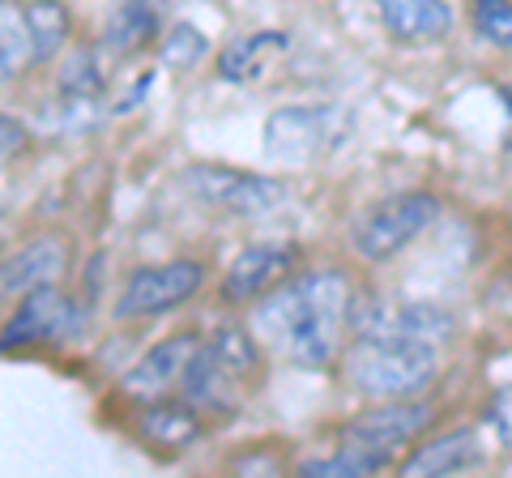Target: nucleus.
Masks as SVG:
<instances>
[{
    "instance_id": "f257e3e1",
    "label": "nucleus",
    "mask_w": 512,
    "mask_h": 478,
    "mask_svg": "<svg viewBox=\"0 0 512 478\" xmlns=\"http://www.w3.org/2000/svg\"><path fill=\"white\" fill-rule=\"evenodd\" d=\"M355 291L338 269H312L256 299L252 338L299 368H325L342 355Z\"/></svg>"
},
{
    "instance_id": "f03ea898",
    "label": "nucleus",
    "mask_w": 512,
    "mask_h": 478,
    "mask_svg": "<svg viewBox=\"0 0 512 478\" xmlns=\"http://www.w3.org/2000/svg\"><path fill=\"white\" fill-rule=\"evenodd\" d=\"M256 368H261L256 338L244 329H222L197 346L180 389L197 410H235L239 397L256 385Z\"/></svg>"
},
{
    "instance_id": "7ed1b4c3",
    "label": "nucleus",
    "mask_w": 512,
    "mask_h": 478,
    "mask_svg": "<svg viewBox=\"0 0 512 478\" xmlns=\"http://www.w3.org/2000/svg\"><path fill=\"white\" fill-rule=\"evenodd\" d=\"M440 372L436 346L414 342H384V338H355L346 350V380L367 397H414L423 393Z\"/></svg>"
},
{
    "instance_id": "20e7f679",
    "label": "nucleus",
    "mask_w": 512,
    "mask_h": 478,
    "mask_svg": "<svg viewBox=\"0 0 512 478\" xmlns=\"http://www.w3.org/2000/svg\"><path fill=\"white\" fill-rule=\"evenodd\" d=\"M350 137V111L333 103H299L282 107L265 120V154L274 163L308 167L333 154Z\"/></svg>"
},
{
    "instance_id": "39448f33",
    "label": "nucleus",
    "mask_w": 512,
    "mask_h": 478,
    "mask_svg": "<svg viewBox=\"0 0 512 478\" xmlns=\"http://www.w3.org/2000/svg\"><path fill=\"white\" fill-rule=\"evenodd\" d=\"M184 188L201 205H210V210H218V214H231V218H274L282 210H291V201H295L291 188L269 180V175L214 167V163L188 167Z\"/></svg>"
},
{
    "instance_id": "423d86ee",
    "label": "nucleus",
    "mask_w": 512,
    "mask_h": 478,
    "mask_svg": "<svg viewBox=\"0 0 512 478\" xmlns=\"http://www.w3.org/2000/svg\"><path fill=\"white\" fill-rule=\"evenodd\" d=\"M440 214V201L431 193H402L380 201L376 210H367L355 222V252L367 261H389L393 252H402L406 244H414Z\"/></svg>"
},
{
    "instance_id": "0eeeda50",
    "label": "nucleus",
    "mask_w": 512,
    "mask_h": 478,
    "mask_svg": "<svg viewBox=\"0 0 512 478\" xmlns=\"http://www.w3.org/2000/svg\"><path fill=\"white\" fill-rule=\"evenodd\" d=\"M355 338H384V342H414V346H444L453 338L457 321L431 304H393V299H355L350 308Z\"/></svg>"
},
{
    "instance_id": "6e6552de",
    "label": "nucleus",
    "mask_w": 512,
    "mask_h": 478,
    "mask_svg": "<svg viewBox=\"0 0 512 478\" xmlns=\"http://www.w3.org/2000/svg\"><path fill=\"white\" fill-rule=\"evenodd\" d=\"M201 282H205V269L197 261H167V265L137 269L116 299V321H146V316L180 308L201 291Z\"/></svg>"
},
{
    "instance_id": "1a4fd4ad",
    "label": "nucleus",
    "mask_w": 512,
    "mask_h": 478,
    "mask_svg": "<svg viewBox=\"0 0 512 478\" xmlns=\"http://www.w3.org/2000/svg\"><path fill=\"white\" fill-rule=\"evenodd\" d=\"M427 427H431V406L389 397V406H372V410H363L359 419H350L342 432V444L376 457L380 466H393V457L419 432H427Z\"/></svg>"
},
{
    "instance_id": "9d476101",
    "label": "nucleus",
    "mask_w": 512,
    "mask_h": 478,
    "mask_svg": "<svg viewBox=\"0 0 512 478\" xmlns=\"http://www.w3.org/2000/svg\"><path fill=\"white\" fill-rule=\"evenodd\" d=\"M77 304L60 291L56 282L35 286V291L22 295L18 312L9 316V325L0 329V350H18V346H35V342H56L69 338L77 329Z\"/></svg>"
},
{
    "instance_id": "9b49d317",
    "label": "nucleus",
    "mask_w": 512,
    "mask_h": 478,
    "mask_svg": "<svg viewBox=\"0 0 512 478\" xmlns=\"http://www.w3.org/2000/svg\"><path fill=\"white\" fill-rule=\"evenodd\" d=\"M197 346H201V342L192 338V333H175V338L158 342L154 350H146V355H141L133 368L124 372L120 389H124L128 397H137V402H158V397L171 393V389L184 380L192 355H197Z\"/></svg>"
},
{
    "instance_id": "f8f14e48",
    "label": "nucleus",
    "mask_w": 512,
    "mask_h": 478,
    "mask_svg": "<svg viewBox=\"0 0 512 478\" xmlns=\"http://www.w3.org/2000/svg\"><path fill=\"white\" fill-rule=\"evenodd\" d=\"M69 269V244L60 235H39L13 257L0 261V299H18L35 286L56 282Z\"/></svg>"
},
{
    "instance_id": "ddd939ff",
    "label": "nucleus",
    "mask_w": 512,
    "mask_h": 478,
    "mask_svg": "<svg viewBox=\"0 0 512 478\" xmlns=\"http://www.w3.org/2000/svg\"><path fill=\"white\" fill-rule=\"evenodd\" d=\"M291 261H295L291 248L252 244L231 261L227 278H222V295H227L231 304H252V299H261L265 291H274L282 282V274L291 269Z\"/></svg>"
},
{
    "instance_id": "4468645a",
    "label": "nucleus",
    "mask_w": 512,
    "mask_h": 478,
    "mask_svg": "<svg viewBox=\"0 0 512 478\" xmlns=\"http://www.w3.org/2000/svg\"><path fill=\"white\" fill-rule=\"evenodd\" d=\"M163 35V5L158 0H116L103 22V43L116 56H133Z\"/></svg>"
},
{
    "instance_id": "2eb2a0df",
    "label": "nucleus",
    "mask_w": 512,
    "mask_h": 478,
    "mask_svg": "<svg viewBox=\"0 0 512 478\" xmlns=\"http://www.w3.org/2000/svg\"><path fill=\"white\" fill-rule=\"evenodd\" d=\"M380 22L402 43H431L453 30V9L444 0H376Z\"/></svg>"
},
{
    "instance_id": "dca6fc26",
    "label": "nucleus",
    "mask_w": 512,
    "mask_h": 478,
    "mask_svg": "<svg viewBox=\"0 0 512 478\" xmlns=\"http://www.w3.org/2000/svg\"><path fill=\"white\" fill-rule=\"evenodd\" d=\"M483 461V444H478L474 432H448L440 440H427L423 449H414L406 461H402V474L410 478H440V474H461Z\"/></svg>"
},
{
    "instance_id": "f3484780",
    "label": "nucleus",
    "mask_w": 512,
    "mask_h": 478,
    "mask_svg": "<svg viewBox=\"0 0 512 478\" xmlns=\"http://www.w3.org/2000/svg\"><path fill=\"white\" fill-rule=\"evenodd\" d=\"M286 52H291V35H282V30H256V35L235 39L227 52H222L218 73L227 77V82H256V77H265L269 65H278Z\"/></svg>"
},
{
    "instance_id": "a211bd4d",
    "label": "nucleus",
    "mask_w": 512,
    "mask_h": 478,
    "mask_svg": "<svg viewBox=\"0 0 512 478\" xmlns=\"http://www.w3.org/2000/svg\"><path fill=\"white\" fill-rule=\"evenodd\" d=\"M35 60V39H30L26 0H0V82H13Z\"/></svg>"
},
{
    "instance_id": "6ab92c4d",
    "label": "nucleus",
    "mask_w": 512,
    "mask_h": 478,
    "mask_svg": "<svg viewBox=\"0 0 512 478\" xmlns=\"http://www.w3.org/2000/svg\"><path fill=\"white\" fill-rule=\"evenodd\" d=\"M30 39H35V60H52L64 52L73 35V13L64 0H26Z\"/></svg>"
},
{
    "instance_id": "aec40b11",
    "label": "nucleus",
    "mask_w": 512,
    "mask_h": 478,
    "mask_svg": "<svg viewBox=\"0 0 512 478\" xmlns=\"http://www.w3.org/2000/svg\"><path fill=\"white\" fill-rule=\"evenodd\" d=\"M150 410L141 414V432H146L150 440L158 444H175V449H184V444H192L201 436V423H197V406H171V402H146Z\"/></svg>"
},
{
    "instance_id": "412c9836",
    "label": "nucleus",
    "mask_w": 512,
    "mask_h": 478,
    "mask_svg": "<svg viewBox=\"0 0 512 478\" xmlns=\"http://www.w3.org/2000/svg\"><path fill=\"white\" fill-rule=\"evenodd\" d=\"M60 90H64V103L69 107H86L94 103L103 94V69H99V60H94V52H73V60L64 65L60 73Z\"/></svg>"
},
{
    "instance_id": "4be33fe9",
    "label": "nucleus",
    "mask_w": 512,
    "mask_h": 478,
    "mask_svg": "<svg viewBox=\"0 0 512 478\" xmlns=\"http://www.w3.org/2000/svg\"><path fill=\"white\" fill-rule=\"evenodd\" d=\"M158 56H163V65L167 69H192V65H201L205 56H210V39L201 35L197 26H171L163 43H158Z\"/></svg>"
},
{
    "instance_id": "5701e85b",
    "label": "nucleus",
    "mask_w": 512,
    "mask_h": 478,
    "mask_svg": "<svg viewBox=\"0 0 512 478\" xmlns=\"http://www.w3.org/2000/svg\"><path fill=\"white\" fill-rule=\"evenodd\" d=\"M376 470H384L380 461L350 449V444H342V449L329 453V457H316V461H303L299 466L303 478H355V474H376Z\"/></svg>"
},
{
    "instance_id": "b1692460",
    "label": "nucleus",
    "mask_w": 512,
    "mask_h": 478,
    "mask_svg": "<svg viewBox=\"0 0 512 478\" xmlns=\"http://www.w3.org/2000/svg\"><path fill=\"white\" fill-rule=\"evenodd\" d=\"M470 18H474V30L487 43L512 52V0H474Z\"/></svg>"
},
{
    "instance_id": "393cba45",
    "label": "nucleus",
    "mask_w": 512,
    "mask_h": 478,
    "mask_svg": "<svg viewBox=\"0 0 512 478\" xmlns=\"http://www.w3.org/2000/svg\"><path fill=\"white\" fill-rule=\"evenodd\" d=\"M487 423L495 427V436H500L508 449H512V389H500L491 397V406H487Z\"/></svg>"
},
{
    "instance_id": "a878e982",
    "label": "nucleus",
    "mask_w": 512,
    "mask_h": 478,
    "mask_svg": "<svg viewBox=\"0 0 512 478\" xmlns=\"http://www.w3.org/2000/svg\"><path fill=\"white\" fill-rule=\"evenodd\" d=\"M26 146V129L13 116H5V111H0V158L5 154H13V150H22Z\"/></svg>"
},
{
    "instance_id": "bb28decb",
    "label": "nucleus",
    "mask_w": 512,
    "mask_h": 478,
    "mask_svg": "<svg viewBox=\"0 0 512 478\" xmlns=\"http://www.w3.org/2000/svg\"><path fill=\"white\" fill-rule=\"evenodd\" d=\"M504 103H508V116H512V86H504Z\"/></svg>"
}]
</instances>
